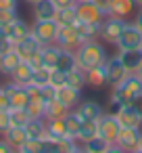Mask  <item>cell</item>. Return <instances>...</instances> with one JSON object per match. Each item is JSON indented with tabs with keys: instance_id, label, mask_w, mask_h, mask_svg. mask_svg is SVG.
<instances>
[{
	"instance_id": "cell-1",
	"label": "cell",
	"mask_w": 142,
	"mask_h": 153,
	"mask_svg": "<svg viewBox=\"0 0 142 153\" xmlns=\"http://www.w3.org/2000/svg\"><path fill=\"white\" fill-rule=\"evenodd\" d=\"M75 59H77V67L88 71L92 67H98V65L107 63L109 53H107L104 42L94 38V40H88V42H84L75 48Z\"/></svg>"
},
{
	"instance_id": "cell-2",
	"label": "cell",
	"mask_w": 142,
	"mask_h": 153,
	"mask_svg": "<svg viewBox=\"0 0 142 153\" xmlns=\"http://www.w3.org/2000/svg\"><path fill=\"white\" fill-rule=\"evenodd\" d=\"M142 94V80L138 74H127L117 86H111V94H109V103L113 107V111L121 105L132 103L136 97Z\"/></svg>"
},
{
	"instance_id": "cell-3",
	"label": "cell",
	"mask_w": 142,
	"mask_h": 153,
	"mask_svg": "<svg viewBox=\"0 0 142 153\" xmlns=\"http://www.w3.org/2000/svg\"><path fill=\"white\" fill-rule=\"evenodd\" d=\"M125 23H127V21L119 19V17L107 15V17L102 19V23H100L98 40H102L104 44H113V46H115L117 40H119V36H121V32H123V27H125Z\"/></svg>"
},
{
	"instance_id": "cell-4",
	"label": "cell",
	"mask_w": 142,
	"mask_h": 153,
	"mask_svg": "<svg viewBox=\"0 0 142 153\" xmlns=\"http://www.w3.org/2000/svg\"><path fill=\"white\" fill-rule=\"evenodd\" d=\"M57 34H59V23L54 19H46V21H34L32 23V36L42 44H54L57 42Z\"/></svg>"
},
{
	"instance_id": "cell-5",
	"label": "cell",
	"mask_w": 142,
	"mask_h": 153,
	"mask_svg": "<svg viewBox=\"0 0 142 153\" xmlns=\"http://www.w3.org/2000/svg\"><path fill=\"white\" fill-rule=\"evenodd\" d=\"M57 44H59L61 48H67V51H75L79 44H84V38H82V34H79V25L73 23V25H63V27H59Z\"/></svg>"
},
{
	"instance_id": "cell-6",
	"label": "cell",
	"mask_w": 142,
	"mask_h": 153,
	"mask_svg": "<svg viewBox=\"0 0 142 153\" xmlns=\"http://www.w3.org/2000/svg\"><path fill=\"white\" fill-rule=\"evenodd\" d=\"M117 51H129V48H142V32L138 30V25L132 21L125 23L119 40H117Z\"/></svg>"
},
{
	"instance_id": "cell-7",
	"label": "cell",
	"mask_w": 142,
	"mask_h": 153,
	"mask_svg": "<svg viewBox=\"0 0 142 153\" xmlns=\"http://www.w3.org/2000/svg\"><path fill=\"white\" fill-rule=\"evenodd\" d=\"M115 115H117L121 128H142V109H138L134 103L117 107Z\"/></svg>"
},
{
	"instance_id": "cell-8",
	"label": "cell",
	"mask_w": 142,
	"mask_h": 153,
	"mask_svg": "<svg viewBox=\"0 0 142 153\" xmlns=\"http://www.w3.org/2000/svg\"><path fill=\"white\" fill-rule=\"evenodd\" d=\"M75 13H77V23H86V25H98L104 19V15L90 0H79L75 4Z\"/></svg>"
},
{
	"instance_id": "cell-9",
	"label": "cell",
	"mask_w": 142,
	"mask_h": 153,
	"mask_svg": "<svg viewBox=\"0 0 142 153\" xmlns=\"http://www.w3.org/2000/svg\"><path fill=\"white\" fill-rule=\"evenodd\" d=\"M96 122H98V134H100L102 138H107L109 143H115V138H117V134H119V130H121V124H119L115 111H111V113L104 111Z\"/></svg>"
},
{
	"instance_id": "cell-10",
	"label": "cell",
	"mask_w": 142,
	"mask_h": 153,
	"mask_svg": "<svg viewBox=\"0 0 142 153\" xmlns=\"http://www.w3.org/2000/svg\"><path fill=\"white\" fill-rule=\"evenodd\" d=\"M140 140H142V128H121L115 138V145H119L127 153H134L140 149Z\"/></svg>"
},
{
	"instance_id": "cell-11",
	"label": "cell",
	"mask_w": 142,
	"mask_h": 153,
	"mask_svg": "<svg viewBox=\"0 0 142 153\" xmlns=\"http://www.w3.org/2000/svg\"><path fill=\"white\" fill-rule=\"evenodd\" d=\"M0 34H4V36H7L13 44H17V42L25 40V38L32 34V25H29L27 21H23L21 17H15L9 25L0 27Z\"/></svg>"
},
{
	"instance_id": "cell-12",
	"label": "cell",
	"mask_w": 142,
	"mask_h": 153,
	"mask_svg": "<svg viewBox=\"0 0 142 153\" xmlns=\"http://www.w3.org/2000/svg\"><path fill=\"white\" fill-rule=\"evenodd\" d=\"M75 113L79 115L82 122H96L102 113H104V107L102 103L94 101V99H84L79 101V105L75 107Z\"/></svg>"
},
{
	"instance_id": "cell-13",
	"label": "cell",
	"mask_w": 142,
	"mask_h": 153,
	"mask_svg": "<svg viewBox=\"0 0 142 153\" xmlns=\"http://www.w3.org/2000/svg\"><path fill=\"white\" fill-rule=\"evenodd\" d=\"M104 67H107V84L109 86H117L129 71L123 67V63H121V59H119V55H113V57H109L107 59V63H104Z\"/></svg>"
},
{
	"instance_id": "cell-14",
	"label": "cell",
	"mask_w": 142,
	"mask_h": 153,
	"mask_svg": "<svg viewBox=\"0 0 142 153\" xmlns=\"http://www.w3.org/2000/svg\"><path fill=\"white\" fill-rule=\"evenodd\" d=\"M4 92L9 94V101H11V109L15 107H27L29 103V92H27V86H21V84H15V82H7L4 84Z\"/></svg>"
},
{
	"instance_id": "cell-15",
	"label": "cell",
	"mask_w": 142,
	"mask_h": 153,
	"mask_svg": "<svg viewBox=\"0 0 142 153\" xmlns=\"http://www.w3.org/2000/svg\"><path fill=\"white\" fill-rule=\"evenodd\" d=\"M59 7L52 2V0H38V2L32 4V15L34 21H46V19H54L57 17Z\"/></svg>"
},
{
	"instance_id": "cell-16",
	"label": "cell",
	"mask_w": 142,
	"mask_h": 153,
	"mask_svg": "<svg viewBox=\"0 0 142 153\" xmlns=\"http://www.w3.org/2000/svg\"><path fill=\"white\" fill-rule=\"evenodd\" d=\"M40 48H42V44H40L32 34H29L25 40H21V42H17V44H15V51L19 53L21 61H27V63H29L38 53H40Z\"/></svg>"
},
{
	"instance_id": "cell-17",
	"label": "cell",
	"mask_w": 142,
	"mask_h": 153,
	"mask_svg": "<svg viewBox=\"0 0 142 153\" xmlns=\"http://www.w3.org/2000/svg\"><path fill=\"white\" fill-rule=\"evenodd\" d=\"M57 101L61 105H65L69 111L75 109L82 101V90L73 88V86H63V88H57Z\"/></svg>"
},
{
	"instance_id": "cell-18",
	"label": "cell",
	"mask_w": 142,
	"mask_h": 153,
	"mask_svg": "<svg viewBox=\"0 0 142 153\" xmlns=\"http://www.w3.org/2000/svg\"><path fill=\"white\" fill-rule=\"evenodd\" d=\"M123 67L129 71V74H136L142 65V48H129V51H117Z\"/></svg>"
},
{
	"instance_id": "cell-19",
	"label": "cell",
	"mask_w": 142,
	"mask_h": 153,
	"mask_svg": "<svg viewBox=\"0 0 142 153\" xmlns=\"http://www.w3.org/2000/svg\"><path fill=\"white\" fill-rule=\"evenodd\" d=\"M136 7H138V4H136V0H113L109 15H111V17H119V19L127 21V19L134 15Z\"/></svg>"
},
{
	"instance_id": "cell-20",
	"label": "cell",
	"mask_w": 142,
	"mask_h": 153,
	"mask_svg": "<svg viewBox=\"0 0 142 153\" xmlns=\"http://www.w3.org/2000/svg\"><path fill=\"white\" fill-rule=\"evenodd\" d=\"M59 55H61V46L57 42L42 46L40 48V65L46 67V69H54L57 67V61H59Z\"/></svg>"
},
{
	"instance_id": "cell-21",
	"label": "cell",
	"mask_w": 142,
	"mask_h": 153,
	"mask_svg": "<svg viewBox=\"0 0 142 153\" xmlns=\"http://www.w3.org/2000/svg\"><path fill=\"white\" fill-rule=\"evenodd\" d=\"M86 86H90L94 90H98L102 86H109L107 84V67H104V63L86 71Z\"/></svg>"
},
{
	"instance_id": "cell-22",
	"label": "cell",
	"mask_w": 142,
	"mask_h": 153,
	"mask_svg": "<svg viewBox=\"0 0 142 153\" xmlns=\"http://www.w3.org/2000/svg\"><path fill=\"white\" fill-rule=\"evenodd\" d=\"M21 63V57H19V53L15 51V46L11 48V51H7L4 55H0V76H11L13 71H15V67Z\"/></svg>"
},
{
	"instance_id": "cell-23",
	"label": "cell",
	"mask_w": 142,
	"mask_h": 153,
	"mask_svg": "<svg viewBox=\"0 0 142 153\" xmlns=\"http://www.w3.org/2000/svg\"><path fill=\"white\" fill-rule=\"evenodd\" d=\"M32 74H34V67H32V63H27V61H21V63L15 67V71L9 76V80H11V82H15V84L27 86V84L32 82Z\"/></svg>"
},
{
	"instance_id": "cell-24",
	"label": "cell",
	"mask_w": 142,
	"mask_h": 153,
	"mask_svg": "<svg viewBox=\"0 0 142 153\" xmlns=\"http://www.w3.org/2000/svg\"><path fill=\"white\" fill-rule=\"evenodd\" d=\"M25 132H27V138H34V140L44 138L46 136V120L44 117H32L25 124Z\"/></svg>"
},
{
	"instance_id": "cell-25",
	"label": "cell",
	"mask_w": 142,
	"mask_h": 153,
	"mask_svg": "<svg viewBox=\"0 0 142 153\" xmlns=\"http://www.w3.org/2000/svg\"><path fill=\"white\" fill-rule=\"evenodd\" d=\"M77 67V59H75V51H67V48H61V55H59V61H57V67L54 69H61L65 74H69L71 69Z\"/></svg>"
},
{
	"instance_id": "cell-26",
	"label": "cell",
	"mask_w": 142,
	"mask_h": 153,
	"mask_svg": "<svg viewBox=\"0 0 142 153\" xmlns=\"http://www.w3.org/2000/svg\"><path fill=\"white\" fill-rule=\"evenodd\" d=\"M63 124H65L67 136H71V138L77 140V134H79V128H82V120H79V115L75 113V109L67 111V115L63 117Z\"/></svg>"
},
{
	"instance_id": "cell-27",
	"label": "cell",
	"mask_w": 142,
	"mask_h": 153,
	"mask_svg": "<svg viewBox=\"0 0 142 153\" xmlns=\"http://www.w3.org/2000/svg\"><path fill=\"white\" fill-rule=\"evenodd\" d=\"M2 136H4V138H7V140H9V143H11L15 149H19V147H21V145L27 140L25 126H11V128H9V130H7Z\"/></svg>"
},
{
	"instance_id": "cell-28",
	"label": "cell",
	"mask_w": 142,
	"mask_h": 153,
	"mask_svg": "<svg viewBox=\"0 0 142 153\" xmlns=\"http://www.w3.org/2000/svg\"><path fill=\"white\" fill-rule=\"evenodd\" d=\"M46 136L52 138V140H59V138L67 136L63 117H61V120H46Z\"/></svg>"
},
{
	"instance_id": "cell-29",
	"label": "cell",
	"mask_w": 142,
	"mask_h": 153,
	"mask_svg": "<svg viewBox=\"0 0 142 153\" xmlns=\"http://www.w3.org/2000/svg\"><path fill=\"white\" fill-rule=\"evenodd\" d=\"M111 145H113V143H109L107 138H102V136L98 134V136H94V138L86 140L82 147H84V151H86V153H104Z\"/></svg>"
},
{
	"instance_id": "cell-30",
	"label": "cell",
	"mask_w": 142,
	"mask_h": 153,
	"mask_svg": "<svg viewBox=\"0 0 142 153\" xmlns=\"http://www.w3.org/2000/svg\"><path fill=\"white\" fill-rule=\"evenodd\" d=\"M54 21L59 23V27L77 23V13H75V7H65V9H59V11H57Z\"/></svg>"
},
{
	"instance_id": "cell-31",
	"label": "cell",
	"mask_w": 142,
	"mask_h": 153,
	"mask_svg": "<svg viewBox=\"0 0 142 153\" xmlns=\"http://www.w3.org/2000/svg\"><path fill=\"white\" fill-rule=\"evenodd\" d=\"M67 107L65 105H61L57 99L54 101H50L46 107H44V120H61V117H65L67 115Z\"/></svg>"
},
{
	"instance_id": "cell-32",
	"label": "cell",
	"mask_w": 142,
	"mask_h": 153,
	"mask_svg": "<svg viewBox=\"0 0 142 153\" xmlns=\"http://www.w3.org/2000/svg\"><path fill=\"white\" fill-rule=\"evenodd\" d=\"M98 136V122H82V128H79V134H77V143L84 145L86 140Z\"/></svg>"
},
{
	"instance_id": "cell-33",
	"label": "cell",
	"mask_w": 142,
	"mask_h": 153,
	"mask_svg": "<svg viewBox=\"0 0 142 153\" xmlns=\"http://www.w3.org/2000/svg\"><path fill=\"white\" fill-rule=\"evenodd\" d=\"M67 86H73V88H77V90H84V88H86V71L79 69V67L71 69V71L67 74Z\"/></svg>"
},
{
	"instance_id": "cell-34",
	"label": "cell",
	"mask_w": 142,
	"mask_h": 153,
	"mask_svg": "<svg viewBox=\"0 0 142 153\" xmlns=\"http://www.w3.org/2000/svg\"><path fill=\"white\" fill-rule=\"evenodd\" d=\"M9 113H11V124L13 126H25L32 120L27 107H15V109H9Z\"/></svg>"
},
{
	"instance_id": "cell-35",
	"label": "cell",
	"mask_w": 142,
	"mask_h": 153,
	"mask_svg": "<svg viewBox=\"0 0 142 153\" xmlns=\"http://www.w3.org/2000/svg\"><path fill=\"white\" fill-rule=\"evenodd\" d=\"M48 80H50V69H46V67H36L34 74H32V82H29V84H34V86H46Z\"/></svg>"
},
{
	"instance_id": "cell-36",
	"label": "cell",
	"mask_w": 142,
	"mask_h": 153,
	"mask_svg": "<svg viewBox=\"0 0 142 153\" xmlns=\"http://www.w3.org/2000/svg\"><path fill=\"white\" fill-rule=\"evenodd\" d=\"M48 84L54 86V88L67 86V74L61 71V69H50V80H48Z\"/></svg>"
},
{
	"instance_id": "cell-37",
	"label": "cell",
	"mask_w": 142,
	"mask_h": 153,
	"mask_svg": "<svg viewBox=\"0 0 142 153\" xmlns=\"http://www.w3.org/2000/svg\"><path fill=\"white\" fill-rule=\"evenodd\" d=\"M17 153H42V138H40V140L27 138V140L17 149Z\"/></svg>"
},
{
	"instance_id": "cell-38",
	"label": "cell",
	"mask_w": 142,
	"mask_h": 153,
	"mask_svg": "<svg viewBox=\"0 0 142 153\" xmlns=\"http://www.w3.org/2000/svg\"><path fill=\"white\" fill-rule=\"evenodd\" d=\"M44 103L42 101H29L27 103V111H29V115L32 117H44Z\"/></svg>"
},
{
	"instance_id": "cell-39",
	"label": "cell",
	"mask_w": 142,
	"mask_h": 153,
	"mask_svg": "<svg viewBox=\"0 0 142 153\" xmlns=\"http://www.w3.org/2000/svg\"><path fill=\"white\" fill-rule=\"evenodd\" d=\"M11 126H13V124H11V113H9V109H0V136H2Z\"/></svg>"
},
{
	"instance_id": "cell-40",
	"label": "cell",
	"mask_w": 142,
	"mask_h": 153,
	"mask_svg": "<svg viewBox=\"0 0 142 153\" xmlns=\"http://www.w3.org/2000/svg\"><path fill=\"white\" fill-rule=\"evenodd\" d=\"M15 17H17V11H4V9H0V27L9 25Z\"/></svg>"
},
{
	"instance_id": "cell-41",
	"label": "cell",
	"mask_w": 142,
	"mask_h": 153,
	"mask_svg": "<svg viewBox=\"0 0 142 153\" xmlns=\"http://www.w3.org/2000/svg\"><path fill=\"white\" fill-rule=\"evenodd\" d=\"M92 4H96V9L107 17L109 15V11H111V4H113V0H90Z\"/></svg>"
},
{
	"instance_id": "cell-42",
	"label": "cell",
	"mask_w": 142,
	"mask_h": 153,
	"mask_svg": "<svg viewBox=\"0 0 142 153\" xmlns=\"http://www.w3.org/2000/svg\"><path fill=\"white\" fill-rule=\"evenodd\" d=\"M13 46H15V44H13L4 34H0V55H4V53H7V51H11Z\"/></svg>"
},
{
	"instance_id": "cell-43",
	"label": "cell",
	"mask_w": 142,
	"mask_h": 153,
	"mask_svg": "<svg viewBox=\"0 0 142 153\" xmlns=\"http://www.w3.org/2000/svg\"><path fill=\"white\" fill-rule=\"evenodd\" d=\"M0 153H17V149H15L4 136H0Z\"/></svg>"
},
{
	"instance_id": "cell-44",
	"label": "cell",
	"mask_w": 142,
	"mask_h": 153,
	"mask_svg": "<svg viewBox=\"0 0 142 153\" xmlns=\"http://www.w3.org/2000/svg\"><path fill=\"white\" fill-rule=\"evenodd\" d=\"M19 7V0H0V9L4 11H17Z\"/></svg>"
},
{
	"instance_id": "cell-45",
	"label": "cell",
	"mask_w": 142,
	"mask_h": 153,
	"mask_svg": "<svg viewBox=\"0 0 142 153\" xmlns=\"http://www.w3.org/2000/svg\"><path fill=\"white\" fill-rule=\"evenodd\" d=\"M52 2H54L59 9H65V7H75L79 0H52Z\"/></svg>"
},
{
	"instance_id": "cell-46",
	"label": "cell",
	"mask_w": 142,
	"mask_h": 153,
	"mask_svg": "<svg viewBox=\"0 0 142 153\" xmlns=\"http://www.w3.org/2000/svg\"><path fill=\"white\" fill-rule=\"evenodd\" d=\"M134 23H136V25H138V30L142 32V9H140V11L134 15Z\"/></svg>"
},
{
	"instance_id": "cell-47",
	"label": "cell",
	"mask_w": 142,
	"mask_h": 153,
	"mask_svg": "<svg viewBox=\"0 0 142 153\" xmlns=\"http://www.w3.org/2000/svg\"><path fill=\"white\" fill-rule=\"evenodd\" d=\"M104 153H127V151H123V149H121L119 145H115V143H113V145H111V147H109V149H107Z\"/></svg>"
},
{
	"instance_id": "cell-48",
	"label": "cell",
	"mask_w": 142,
	"mask_h": 153,
	"mask_svg": "<svg viewBox=\"0 0 142 153\" xmlns=\"http://www.w3.org/2000/svg\"><path fill=\"white\" fill-rule=\"evenodd\" d=\"M69 153H84V147H82V145H77V147H75V149H71Z\"/></svg>"
},
{
	"instance_id": "cell-49",
	"label": "cell",
	"mask_w": 142,
	"mask_h": 153,
	"mask_svg": "<svg viewBox=\"0 0 142 153\" xmlns=\"http://www.w3.org/2000/svg\"><path fill=\"white\" fill-rule=\"evenodd\" d=\"M136 74H138V76H140V80H142V65H140V69H138Z\"/></svg>"
},
{
	"instance_id": "cell-50",
	"label": "cell",
	"mask_w": 142,
	"mask_h": 153,
	"mask_svg": "<svg viewBox=\"0 0 142 153\" xmlns=\"http://www.w3.org/2000/svg\"><path fill=\"white\" fill-rule=\"evenodd\" d=\"M136 4H138V7H140V9H142V0H136Z\"/></svg>"
},
{
	"instance_id": "cell-51",
	"label": "cell",
	"mask_w": 142,
	"mask_h": 153,
	"mask_svg": "<svg viewBox=\"0 0 142 153\" xmlns=\"http://www.w3.org/2000/svg\"><path fill=\"white\" fill-rule=\"evenodd\" d=\"M25 2H29V4H34V2H38V0H25Z\"/></svg>"
},
{
	"instance_id": "cell-52",
	"label": "cell",
	"mask_w": 142,
	"mask_h": 153,
	"mask_svg": "<svg viewBox=\"0 0 142 153\" xmlns=\"http://www.w3.org/2000/svg\"><path fill=\"white\" fill-rule=\"evenodd\" d=\"M0 97H2V86H0Z\"/></svg>"
},
{
	"instance_id": "cell-53",
	"label": "cell",
	"mask_w": 142,
	"mask_h": 153,
	"mask_svg": "<svg viewBox=\"0 0 142 153\" xmlns=\"http://www.w3.org/2000/svg\"><path fill=\"white\" fill-rule=\"evenodd\" d=\"M140 151H142V140H140Z\"/></svg>"
},
{
	"instance_id": "cell-54",
	"label": "cell",
	"mask_w": 142,
	"mask_h": 153,
	"mask_svg": "<svg viewBox=\"0 0 142 153\" xmlns=\"http://www.w3.org/2000/svg\"><path fill=\"white\" fill-rule=\"evenodd\" d=\"M134 153H142V151H140V149H138V151H134Z\"/></svg>"
},
{
	"instance_id": "cell-55",
	"label": "cell",
	"mask_w": 142,
	"mask_h": 153,
	"mask_svg": "<svg viewBox=\"0 0 142 153\" xmlns=\"http://www.w3.org/2000/svg\"><path fill=\"white\" fill-rule=\"evenodd\" d=\"M84 153H86V151H84Z\"/></svg>"
}]
</instances>
